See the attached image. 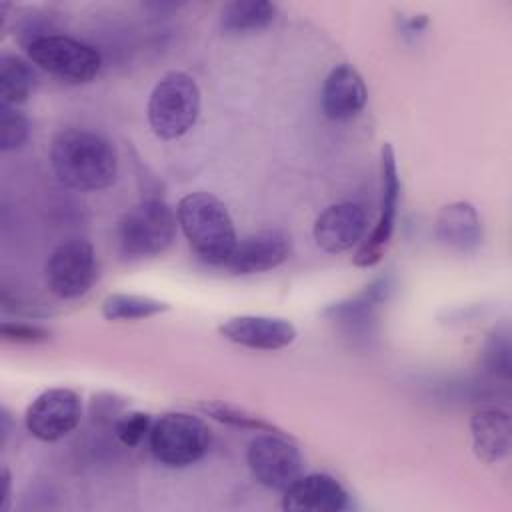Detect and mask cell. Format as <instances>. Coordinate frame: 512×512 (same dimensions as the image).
<instances>
[{"label":"cell","mask_w":512,"mask_h":512,"mask_svg":"<svg viewBox=\"0 0 512 512\" xmlns=\"http://www.w3.org/2000/svg\"><path fill=\"white\" fill-rule=\"evenodd\" d=\"M50 162L58 180L80 192L104 190L114 184L118 174V154L112 142L82 128H68L56 134Z\"/></svg>","instance_id":"6da1fadb"},{"label":"cell","mask_w":512,"mask_h":512,"mask_svg":"<svg viewBox=\"0 0 512 512\" xmlns=\"http://www.w3.org/2000/svg\"><path fill=\"white\" fill-rule=\"evenodd\" d=\"M176 216L196 256L212 266L228 262L238 238L228 208L220 198L208 192H190L180 198Z\"/></svg>","instance_id":"7a4b0ae2"},{"label":"cell","mask_w":512,"mask_h":512,"mask_svg":"<svg viewBox=\"0 0 512 512\" xmlns=\"http://www.w3.org/2000/svg\"><path fill=\"white\" fill-rule=\"evenodd\" d=\"M148 124L162 140H176L184 136L200 114V88L196 80L172 70L164 74L148 98Z\"/></svg>","instance_id":"3957f363"},{"label":"cell","mask_w":512,"mask_h":512,"mask_svg":"<svg viewBox=\"0 0 512 512\" xmlns=\"http://www.w3.org/2000/svg\"><path fill=\"white\" fill-rule=\"evenodd\" d=\"M178 216L160 198H146L130 208L118 222V246L126 258H152L162 254L176 238Z\"/></svg>","instance_id":"277c9868"},{"label":"cell","mask_w":512,"mask_h":512,"mask_svg":"<svg viewBox=\"0 0 512 512\" xmlns=\"http://www.w3.org/2000/svg\"><path fill=\"white\" fill-rule=\"evenodd\" d=\"M148 446L160 464L186 468L208 452L210 430L194 414L166 412L152 422Z\"/></svg>","instance_id":"5b68a950"},{"label":"cell","mask_w":512,"mask_h":512,"mask_svg":"<svg viewBox=\"0 0 512 512\" xmlns=\"http://www.w3.org/2000/svg\"><path fill=\"white\" fill-rule=\"evenodd\" d=\"M26 54L48 74L72 84L92 82L102 64L96 48L62 34L34 36L26 44Z\"/></svg>","instance_id":"8992f818"},{"label":"cell","mask_w":512,"mask_h":512,"mask_svg":"<svg viewBox=\"0 0 512 512\" xmlns=\"http://www.w3.org/2000/svg\"><path fill=\"white\" fill-rule=\"evenodd\" d=\"M48 290L62 300L84 296L98 278L94 246L86 238H70L58 244L46 260Z\"/></svg>","instance_id":"52a82bcc"},{"label":"cell","mask_w":512,"mask_h":512,"mask_svg":"<svg viewBox=\"0 0 512 512\" xmlns=\"http://www.w3.org/2000/svg\"><path fill=\"white\" fill-rule=\"evenodd\" d=\"M248 468L258 484L270 490H286L302 476V454L286 434L262 432L246 450Z\"/></svg>","instance_id":"ba28073f"},{"label":"cell","mask_w":512,"mask_h":512,"mask_svg":"<svg viewBox=\"0 0 512 512\" xmlns=\"http://www.w3.org/2000/svg\"><path fill=\"white\" fill-rule=\"evenodd\" d=\"M380 186H382V194H380L382 198H380L378 222L352 258L354 266L358 268L376 266L382 260L390 244V238L394 234L398 200H400V178H398L396 154L388 142L380 150Z\"/></svg>","instance_id":"9c48e42d"},{"label":"cell","mask_w":512,"mask_h":512,"mask_svg":"<svg viewBox=\"0 0 512 512\" xmlns=\"http://www.w3.org/2000/svg\"><path fill=\"white\" fill-rule=\"evenodd\" d=\"M82 416L80 396L70 388H48L26 408V430L42 440L56 442L66 438L78 426Z\"/></svg>","instance_id":"30bf717a"},{"label":"cell","mask_w":512,"mask_h":512,"mask_svg":"<svg viewBox=\"0 0 512 512\" xmlns=\"http://www.w3.org/2000/svg\"><path fill=\"white\" fill-rule=\"evenodd\" d=\"M224 340L252 350H282L296 340L292 322L274 316L242 314L228 318L218 326Z\"/></svg>","instance_id":"8fae6325"},{"label":"cell","mask_w":512,"mask_h":512,"mask_svg":"<svg viewBox=\"0 0 512 512\" xmlns=\"http://www.w3.org/2000/svg\"><path fill=\"white\" fill-rule=\"evenodd\" d=\"M290 248L292 242L284 230H260L236 244L224 268L240 276L268 272L288 260Z\"/></svg>","instance_id":"7c38bea8"},{"label":"cell","mask_w":512,"mask_h":512,"mask_svg":"<svg viewBox=\"0 0 512 512\" xmlns=\"http://www.w3.org/2000/svg\"><path fill=\"white\" fill-rule=\"evenodd\" d=\"M366 232V214L356 202H338L324 208L312 228L314 242L328 254L350 250Z\"/></svg>","instance_id":"4fadbf2b"},{"label":"cell","mask_w":512,"mask_h":512,"mask_svg":"<svg viewBox=\"0 0 512 512\" xmlns=\"http://www.w3.org/2000/svg\"><path fill=\"white\" fill-rule=\"evenodd\" d=\"M350 506L346 488L330 474L314 472L296 478L282 496L288 512H340Z\"/></svg>","instance_id":"5bb4252c"},{"label":"cell","mask_w":512,"mask_h":512,"mask_svg":"<svg viewBox=\"0 0 512 512\" xmlns=\"http://www.w3.org/2000/svg\"><path fill=\"white\" fill-rule=\"evenodd\" d=\"M368 90L360 72L350 64L334 66L322 84V112L326 118L344 122L362 112Z\"/></svg>","instance_id":"9a60e30c"},{"label":"cell","mask_w":512,"mask_h":512,"mask_svg":"<svg viewBox=\"0 0 512 512\" xmlns=\"http://www.w3.org/2000/svg\"><path fill=\"white\" fill-rule=\"evenodd\" d=\"M472 448L474 454L486 462L494 464L508 456L512 444L510 412L500 406H480L472 412L470 418Z\"/></svg>","instance_id":"2e32d148"},{"label":"cell","mask_w":512,"mask_h":512,"mask_svg":"<svg viewBox=\"0 0 512 512\" xmlns=\"http://www.w3.org/2000/svg\"><path fill=\"white\" fill-rule=\"evenodd\" d=\"M436 238L458 252H472L482 242V222L470 202L458 200L440 208L436 216Z\"/></svg>","instance_id":"e0dca14e"},{"label":"cell","mask_w":512,"mask_h":512,"mask_svg":"<svg viewBox=\"0 0 512 512\" xmlns=\"http://www.w3.org/2000/svg\"><path fill=\"white\" fill-rule=\"evenodd\" d=\"M276 6L266 0H234L220 10V26L232 34L256 32L272 24Z\"/></svg>","instance_id":"ac0fdd59"},{"label":"cell","mask_w":512,"mask_h":512,"mask_svg":"<svg viewBox=\"0 0 512 512\" xmlns=\"http://www.w3.org/2000/svg\"><path fill=\"white\" fill-rule=\"evenodd\" d=\"M36 86V74L28 60L16 54L0 56V104L18 106L26 102Z\"/></svg>","instance_id":"d6986e66"},{"label":"cell","mask_w":512,"mask_h":512,"mask_svg":"<svg viewBox=\"0 0 512 512\" xmlns=\"http://www.w3.org/2000/svg\"><path fill=\"white\" fill-rule=\"evenodd\" d=\"M170 308L168 302L140 296V294H110L102 302V316L110 322H124V320H144L156 314H162Z\"/></svg>","instance_id":"ffe728a7"},{"label":"cell","mask_w":512,"mask_h":512,"mask_svg":"<svg viewBox=\"0 0 512 512\" xmlns=\"http://www.w3.org/2000/svg\"><path fill=\"white\" fill-rule=\"evenodd\" d=\"M200 410L214 418L216 422H222V424H228V426H234V428H244V430H254V432H276V434H286L282 432L278 426H274L272 422L264 420L262 416L246 410V408H240V406H234V404H226V402H202L200 404Z\"/></svg>","instance_id":"44dd1931"},{"label":"cell","mask_w":512,"mask_h":512,"mask_svg":"<svg viewBox=\"0 0 512 512\" xmlns=\"http://www.w3.org/2000/svg\"><path fill=\"white\" fill-rule=\"evenodd\" d=\"M30 134L28 118L14 106L0 104V148L2 152L18 150Z\"/></svg>","instance_id":"7402d4cb"},{"label":"cell","mask_w":512,"mask_h":512,"mask_svg":"<svg viewBox=\"0 0 512 512\" xmlns=\"http://www.w3.org/2000/svg\"><path fill=\"white\" fill-rule=\"evenodd\" d=\"M152 422L154 420L146 412H126L114 422V434L124 446L136 448L144 438H148Z\"/></svg>","instance_id":"603a6c76"},{"label":"cell","mask_w":512,"mask_h":512,"mask_svg":"<svg viewBox=\"0 0 512 512\" xmlns=\"http://www.w3.org/2000/svg\"><path fill=\"white\" fill-rule=\"evenodd\" d=\"M0 334L8 342H18V344H40L50 338V332L42 326L28 324V322H14V320H4L0 324Z\"/></svg>","instance_id":"cb8c5ba5"},{"label":"cell","mask_w":512,"mask_h":512,"mask_svg":"<svg viewBox=\"0 0 512 512\" xmlns=\"http://www.w3.org/2000/svg\"><path fill=\"white\" fill-rule=\"evenodd\" d=\"M486 364L490 370L508 378L510 374V342L506 332H494L486 344Z\"/></svg>","instance_id":"d4e9b609"},{"label":"cell","mask_w":512,"mask_h":512,"mask_svg":"<svg viewBox=\"0 0 512 512\" xmlns=\"http://www.w3.org/2000/svg\"><path fill=\"white\" fill-rule=\"evenodd\" d=\"M0 480H2V496H0V510L2 512H6L8 508H10V494H12V476H10V470L4 466L2 468V476H0Z\"/></svg>","instance_id":"484cf974"}]
</instances>
